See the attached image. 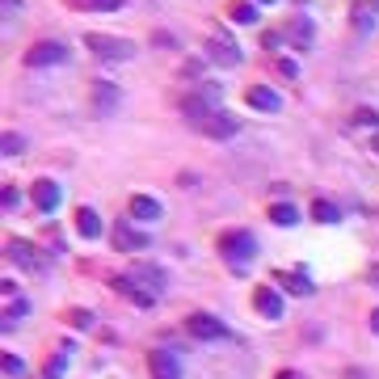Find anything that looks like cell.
Returning <instances> with one entry per match:
<instances>
[{"mask_svg": "<svg viewBox=\"0 0 379 379\" xmlns=\"http://www.w3.org/2000/svg\"><path fill=\"white\" fill-rule=\"evenodd\" d=\"M219 253H224V261H228L232 270H244V266L257 257V240L249 237V232H224V237H219Z\"/></svg>", "mask_w": 379, "mask_h": 379, "instance_id": "obj_1", "label": "cell"}, {"mask_svg": "<svg viewBox=\"0 0 379 379\" xmlns=\"http://www.w3.org/2000/svg\"><path fill=\"white\" fill-rule=\"evenodd\" d=\"M85 47L93 51L97 59H110V63H127V59L135 55V43L110 38V34H85Z\"/></svg>", "mask_w": 379, "mask_h": 379, "instance_id": "obj_2", "label": "cell"}, {"mask_svg": "<svg viewBox=\"0 0 379 379\" xmlns=\"http://www.w3.org/2000/svg\"><path fill=\"white\" fill-rule=\"evenodd\" d=\"M26 63L30 68H51V63H68V47L63 43H34V47L26 51Z\"/></svg>", "mask_w": 379, "mask_h": 379, "instance_id": "obj_3", "label": "cell"}, {"mask_svg": "<svg viewBox=\"0 0 379 379\" xmlns=\"http://www.w3.org/2000/svg\"><path fill=\"white\" fill-rule=\"evenodd\" d=\"M147 367H152V379H182V363L173 350H152Z\"/></svg>", "mask_w": 379, "mask_h": 379, "instance_id": "obj_4", "label": "cell"}, {"mask_svg": "<svg viewBox=\"0 0 379 379\" xmlns=\"http://www.w3.org/2000/svg\"><path fill=\"white\" fill-rule=\"evenodd\" d=\"M253 308H257L266 321H283V312H286L283 295H279L274 286H257V295H253Z\"/></svg>", "mask_w": 379, "mask_h": 379, "instance_id": "obj_5", "label": "cell"}, {"mask_svg": "<svg viewBox=\"0 0 379 379\" xmlns=\"http://www.w3.org/2000/svg\"><path fill=\"white\" fill-rule=\"evenodd\" d=\"M202 131H207L211 140H232V135L240 131V118L237 114H228V110H215V114L202 123Z\"/></svg>", "mask_w": 379, "mask_h": 379, "instance_id": "obj_6", "label": "cell"}, {"mask_svg": "<svg viewBox=\"0 0 379 379\" xmlns=\"http://www.w3.org/2000/svg\"><path fill=\"white\" fill-rule=\"evenodd\" d=\"M186 325H190V333H194L198 341H215V337H228V325H224V321H215V316H207V312H194Z\"/></svg>", "mask_w": 379, "mask_h": 379, "instance_id": "obj_7", "label": "cell"}, {"mask_svg": "<svg viewBox=\"0 0 379 379\" xmlns=\"http://www.w3.org/2000/svg\"><path fill=\"white\" fill-rule=\"evenodd\" d=\"M207 55H211L215 63H224V68H237L240 63V47L228 38V34H215V38L207 43Z\"/></svg>", "mask_w": 379, "mask_h": 379, "instance_id": "obj_8", "label": "cell"}, {"mask_svg": "<svg viewBox=\"0 0 379 379\" xmlns=\"http://www.w3.org/2000/svg\"><path fill=\"white\" fill-rule=\"evenodd\" d=\"M114 244H118L123 253H140V249H147V237L135 232L127 219H118V224H114Z\"/></svg>", "mask_w": 379, "mask_h": 379, "instance_id": "obj_9", "label": "cell"}, {"mask_svg": "<svg viewBox=\"0 0 379 379\" xmlns=\"http://www.w3.org/2000/svg\"><path fill=\"white\" fill-rule=\"evenodd\" d=\"M244 101H249L253 110H266V114H279V105H283L279 93H274V89H266V85H253V89L244 93Z\"/></svg>", "mask_w": 379, "mask_h": 379, "instance_id": "obj_10", "label": "cell"}, {"mask_svg": "<svg viewBox=\"0 0 379 379\" xmlns=\"http://www.w3.org/2000/svg\"><path fill=\"white\" fill-rule=\"evenodd\" d=\"M34 207H38V211H55V207H59V186H55V182H51V177H43V182H34Z\"/></svg>", "mask_w": 379, "mask_h": 379, "instance_id": "obj_11", "label": "cell"}, {"mask_svg": "<svg viewBox=\"0 0 379 379\" xmlns=\"http://www.w3.org/2000/svg\"><path fill=\"white\" fill-rule=\"evenodd\" d=\"M76 228H81L85 240H97L101 237V215H97L93 207H81V211H76Z\"/></svg>", "mask_w": 379, "mask_h": 379, "instance_id": "obj_12", "label": "cell"}, {"mask_svg": "<svg viewBox=\"0 0 379 379\" xmlns=\"http://www.w3.org/2000/svg\"><path fill=\"white\" fill-rule=\"evenodd\" d=\"M114 105H118V89H114V85H105V81H97V85H93V110H97V114H110Z\"/></svg>", "mask_w": 379, "mask_h": 379, "instance_id": "obj_13", "label": "cell"}, {"mask_svg": "<svg viewBox=\"0 0 379 379\" xmlns=\"http://www.w3.org/2000/svg\"><path fill=\"white\" fill-rule=\"evenodd\" d=\"M131 215L143 219V224H152V219H160V202L147 198V194H135V198H131Z\"/></svg>", "mask_w": 379, "mask_h": 379, "instance_id": "obj_14", "label": "cell"}, {"mask_svg": "<svg viewBox=\"0 0 379 379\" xmlns=\"http://www.w3.org/2000/svg\"><path fill=\"white\" fill-rule=\"evenodd\" d=\"M274 283L286 286L291 295H312V283H308V274H303V270H295V274H274Z\"/></svg>", "mask_w": 379, "mask_h": 379, "instance_id": "obj_15", "label": "cell"}, {"mask_svg": "<svg viewBox=\"0 0 379 379\" xmlns=\"http://www.w3.org/2000/svg\"><path fill=\"white\" fill-rule=\"evenodd\" d=\"M312 219H316V224H337V219H341V211L333 207L329 198H316V202H312Z\"/></svg>", "mask_w": 379, "mask_h": 379, "instance_id": "obj_16", "label": "cell"}, {"mask_svg": "<svg viewBox=\"0 0 379 379\" xmlns=\"http://www.w3.org/2000/svg\"><path fill=\"white\" fill-rule=\"evenodd\" d=\"M4 253H13V261H17V266H38V261L30 257L34 249H30L26 240H9V244H4Z\"/></svg>", "mask_w": 379, "mask_h": 379, "instance_id": "obj_17", "label": "cell"}, {"mask_svg": "<svg viewBox=\"0 0 379 379\" xmlns=\"http://www.w3.org/2000/svg\"><path fill=\"white\" fill-rule=\"evenodd\" d=\"M270 219H274L279 228H295V224H299V211H295L291 202H279V207L270 211Z\"/></svg>", "mask_w": 379, "mask_h": 379, "instance_id": "obj_18", "label": "cell"}, {"mask_svg": "<svg viewBox=\"0 0 379 379\" xmlns=\"http://www.w3.org/2000/svg\"><path fill=\"white\" fill-rule=\"evenodd\" d=\"M232 21H237V26H257V4L237 0V4H232Z\"/></svg>", "mask_w": 379, "mask_h": 379, "instance_id": "obj_19", "label": "cell"}, {"mask_svg": "<svg viewBox=\"0 0 379 379\" xmlns=\"http://www.w3.org/2000/svg\"><path fill=\"white\" fill-rule=\"evenodd\" d=\"M291 38H295L299 47H312V26H308V21H295V26H291Z\"/></svg>", "mask_w": 379, "mask_h": 379, "instance_id": "obj_20", "label": "cell"}, {"mask_svg": "<svg viewBox=\"0 0 379 379\" xmlns=\"http://www.w3.org/2000/svg\"><path fill=\"white\" fill-rule=\"evenodd\" d=\"M21 147H26L21 135H9V131H4V140H0V152H4V156H21Z\"/></svg>", "mask_w": 379, "mask_h": 379, "instance_id": "obj_21", "label": "cell"}, {"mask_svg": "<svg viewBox=\"0 0 379 379\" xmlns=\"http://www.w3.org/2000/svg\"><path fill=\"white\" fill-rule=\"evenodd\" d=\"M17 202H21V194H17L13 186H4V190H0V207H4V211H13Z\"/></svg>", "mask_w": 379, "mask_h": 379, "instance_id": "obj_22", "label": "cell"}, {"mask_svg": "<svg viewBox=\"0 0 379 379\" xmlns=\"http://www.w3.org/2000/svg\"><path fill=\"white\" fill-rule=\"evenodd\" d=\"M85 9H101V13H114V9H123V0H85Z\"/></svg>", "mask_w": 379, "mask_h": 379, "instance_id": "obj_23", "label": "cell"}, {"mask_svg": "<svg viewBox=\"0 0 379 379\" xmlns=\"http://www.w3.org/2000/svg\"><path fill=\"white\" fill-rule=\"evenodd\" d=\"M0 367H4V375H21V371H26V367H21V358H9V354H4V363H0Z\"/></svg>", "mask_w": 379, "mask_h": 379, "instance_id": "obj_24", "label": "cell"}, {"mask_svg": "<svg viewBox=\"0 0 379 379\" xmlns=\"http://www.w3.org/2000/svg\"><path fill=\"white\" fill-rule=\"evenodd\" d=\"M63 363H68V350H59V354H55V363H51V379H59V371H63Z\"/></svg>", "mask_w": 379, "mask_h": 379, "instance_id": "obj_25", "label": "cell"}, {"mask_svg": "<svg viewBox=\"0 0 379 379\" xmlns=\"http://www.w3.org/2000/svg\"><path fill=\"white\" fill-rule=\"evenodd\" d=\"M354 123H363V127H379V114H371V110H358V118Z\"/></svg>", "mask_w": 379, "mask_h": 379, "instance_id": "obj_26", "label": "cell"}, {"mask_svg": "<svg viewBox=\"0 0 379 379\" xmlns=\"http://www.w3.org/2000/svg\"><path fill=\"white\" fill-rule=\"evenodd\" d=\"M72 325H76V329H89V325H93V316H89V312H72Z\"/></svg>", "mask_w": 379, "mask_h": 379, "instance_id": "obj_27", "label": "cell"}, {"mask_svg": "<svg viewBox=\"0 0 379 379\" xmlns=\"http://www.w3.org/2000/svg\"><path fill=\"white\" fill-rule=\"evenodd\" d=\"M0 4H4V17H9V13H17V9H21V0H0Z\"/></svg>", "mask_w": 379, "mask_h": 379, "instance_id": "obj_28", "label": "cell"}, {"mask_svg": "<svg viewBox=\"0 0 379 379\" xmlns=\"http://www.w3.org/2000/svg\"><path fill=\"white\" fill-rule=\"evenodd\" d=\"M274 379H303V375H295V371H283V375H274Z\"/></svg>", "mask_w": 379, "mask_h": 379, "instance_id": "obj_29", "label": "cell"}, {"mask_svg": "<svg viewBox=\"0 0 379 379\" xmlns=\"http://www.w3.org/2000/svg\"><path fill=\"white\" fill-rule=\"evenodd\" d=\"M371 329H375V333H379V312H371Z\"/></svg>", "mask_w": 379, "mask_h": 379, "instance_id": "obj_30", "label": "cell"}, {"mask_svg": "<svg viewBox=\"0 0 379 379\" xmlns=\"http://www.w3.org/2000/svg\"><path fill=\"white\" fill-rule=\"evenodd\" d=\"M371 279H375V283H379V266H371Z\"/></svg>", "mask_w": 379, "mask_h": 379, "instance_id": "obj_31", "label": "cell"}, {"mask_svg": "<svg viewBox=\"0 0 379 379\" xmlns=\"http://www.w3.org/2000/svg\"><path fill=\"white\" fill-rule=\"evenodd\" d=\"M261 4H274V0H261Z\"/></svg>", "mask_w": 379, "mask_h": 379, "instance_id": "obj_32", "label": "cell"}, {"mask_svg": "<svg viewBox=\"0 0 379 379\" xmlns=\"http://www.w3.org/2000/svg\"><path fill=\"white\" fill-rule=\"evenodd\" d=\"M375 152H379V140H375Z\"/></svg>", "mask_w": 379, "mask_h": 379, "instance_id": "obj_33", "label": "cell"}, {"mask_svg": "<svg viewBox=\"0 0 379 379\" xmlns=\"http://www.w3.org/2000/svg\"><path fill=\"white\" fill-rule=\"evenodd\" d=\"M375 4H379V0H375Z\"/></svg>", "mask_w": 379, "mask_h": 379, "instance_id": "obj_34", "label": "cell"}]
</instances>
